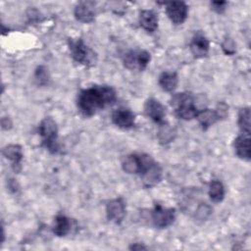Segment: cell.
<instances>
[{
    "mask_svg": "<svg viewBox=\"0 0 251 251\" xmlns=\"http://www.w3.org/2000/svg\"><path fill=\"white\" fill-rule=\"evenodd\" d=\"M128 248H129L130 250H137V251H139V250H147V249H148L147 246L143 245L142 243H138V242L132 243Z\"/></svg>",
    "mask_w": 251,
    "mask_h": 251,
    "instance_id": "4dcf8cb0",
    "label": "cell"
},
{
    "mask_svg": "<svg viewBox=\"0 0 251 251\" xmlns=\"http://www.w3.org/2000/svg\"><path fill=\"white\" fill-rule=\"evenodd\" d=\"M150 221L157 228H167L172 226L176 217V209L173 207H164L156 203L150 211Z\"/></svg>",
    "mask_w": 251,
    "mask_h": 251,
    "instance_id": "52a82bcc",
    "label": "cell"
},
{
    "mask_svg": "<svg viewBox=\"0 0 251 251\" xmlns=\"http://www.w3.org/2000/svg\"><path fill=\"white\" fill-rule=\"evenodd\" d=\"M166 15L172 24L176 25H182L188 17V6L183 1L164 2Z\"/></svg>",
    "mask_w": 251,
    "mask_h": 251,
    "instance_id": "ba28073f",
    "label": "cell"
},
{
    "mask_svg": "<svg viewBox=\"0 0 251 251\" xmlns=\"http://www.w3.org/2000/svg\"><path fill=\"white\" fill-rule=\"evenodd\" d=\"M235 42L233 41L232 38L230 37H225V39L223 40V42L221 43V48L223 50V52L226 54V55H228V56H231L235 53Z\"/></svg>",
    "mask_w": 251,
    "mask_h": 251,
    "instance_id": "484cf974",
    "label": "cell"
},
{
    "mask_svg": "<svg viewBox=\"0 0 251 251\" xmlns=\"http://www.w3.org/2000/svg\"><path fill=\"white\" fill-rule=\"evenodd\" d=\"M140 153H131L126 155L122 161V169L128 175L138 176L140 170Z\"/></svg>",
    "mask_w": 251,
    "mask_h": 251,
    "instance_id": "ffe728a7",
    "label": "cell"
},
{
    "mask_svg": "<svg viewBox=\"0 0 251 251\" xmlns=\"http://www.w3.org/2000/svg\"><path fill=\"white\" fill-rule=\"evenodd\" d=\"M237 126L241 133H249L251 130L250 126V108H241L237 115Z\"/></svg>",
    "mask_w": 251,
    "mask_h": 251,
    "instance_id": "603a6c76",
    "label": "cell"
},
{
    "mask_svg": "<svg viewBox=\"0 0 251 251\" xmlns=\"http://www.w3.org/2000/svg\"><path fill=\"white\" fill-rule=\"evenodd\" d=\"M107 220L115 225H120L124 221L126 213V206L124 198L117 197L109 200L106 203Z\"/></svg>",
    "mask_w": 251,
    "mask_h": 251,
    "instance_id": "9c48e42d",
    "label": "cell"
},
{
    "mask_svg": "<svg viewBox=\"0 0 251 251\" xmlns=\"http://www.w3.org/2000/svg\"><path fill=\"white\" fill-rule=\"evenodd\" d=\"M208 195L214 203H221L225 199L226 190L223 182L219 179H212L208 187Z\"/></svg>",
    "mask_w": 251,
    "mask_h": 251,
    "instance_id": "7402d4cb",
    "label": "cell"
},
{
    "mask_svg": "<svg viewBox=\"0 0 251 251\" xmlns=\"http://www.w3.org/2000/svg\"><path fill=\"white\" fill-rule=\"evenodd\" d=\"M13 126V123H12V120L10 119V117L6 116V117H3L1 119V127L2 129L4 130H9L11 129Z\"/></svg>",
    "mask_w": 251,
    "mask_h": 251,
    "instance_id": "f1b7e54d",
    "label": "cell"
},
{
    "mask_svg": "<svg viewBox=\"0 0 251 251\" xmlns=\"http://www.w3.org/2000/svg\"><path fill=\"white\" fill-rule=\"evenodd\" d=\"M143 111L145 115L157 125H161L166 122V108L158 99L154 97H149L145 100Z\"/></svg>",
    "mask_w": 251,
    "mask_h": 251,
    "instance_id": "30bf717a",
    "label": "cell"
},
{
    "mask_svg": "<svg viewBox=\"0 0 251 251\" xmlns=\"http://www.w3.org/2000/svg\"><path fill=\"white\" fill-rule=\"evenodd\" d=\"M2 155L5 159L11 162V167L14 173L19 174L22 171V161L24 158L23 147L19 144H8L2 149Z\"/></svg>",
    "mask_w": 251,
    "mask_h": 251,
    "instance_id": "5bb4252c",
    "label": "cell"
},
{
    "mask_svg": "<svg viewBox=\"0 0 251 251\" xmlns=\"http://www.w3.org/2000/svg\"><path fill=\"white\" fill-rule=\"evenodd\" d=\"M73 228L72 220L64 214H58L54 218V222L52 225V231L58 237L67 236Z\"/></svg>",
    "mask_w": 251,
    "mask_h": 251,
    "instance_id": "e0dca14e",
    "label": "cell"
},
{
    "mask_svg": "<svg viewBox=\"0 0 251 251\" xmlns=\"http://www.w3.org/2000/svg\"><path fill=\"white\" fill-rule=\"evenodd\" d=\"M158 84L163 91L174 92L178 84V75L174 71H165L160 74Z\"/></svg>",
    "mask_w": 251,
    "mask_h": 251,
    "instance_id": "d6986e66",
    "label": "cell"
},
{
    "mask_svg": "<svg viewBox=\"0 0 251 251\" xmlns=\"http://www.w3.org/2000/svg\"><path fill=\"white\" fill-rule=\"evenodd\" d=\"M176 136V131L175 127L171 126L167 122H164L161 125H158L157 138L162 145H166L175 140Z\"/></svg>",
    "mask_w": 251,
    "mask_h": 251,
    "instance_id": "44dd1931",
    "label": "cell"
},
{
    "mask_svg": "<svg viewBox=\"0 0 251 251\" xmlns=\"http://www.w3.org/2000/svg\"><path fill=\"white\" fill-rule=\"evenodd\" d=\"M74 16L77 22L90 24L96 17V3L93 1H80L74 9Z\"/></svg>",
    "mask_w": 251,
    "mask_h": 251,
    "instance_id": "7c38bea8",
    "label": "cell"
},
{
    "mask_svg": "<svg viewBox=\"0 0 251 251\" xmlns=\"http://www.w3.org/2000/svg\"><path fill=\"white\" fill-rule=\"evenodd\" d=\"M38 134L41 137V146L48 150L51 154L60 151L58 142V126L51 117H45L38 125Z\"/></svg>",
    "mask_w": 251,
    "mask_h": 251,
    "instance_id": "5b68a950",
    "label": "cell"
},
{
    "mask_svg": "<svg viewBox=\"0 0 251 251\" xmlns=\"http://www.w3.org/2000/svg\"><path fill=\"white\" fill-rule=\"evenodd\" d=\"M138 24L141 28H143L148 33H153L158 28L159 19L158 15L153 10L143 9L139 11L138 14Z\"/></svg>",
    "mask_w": 251,
    "mask_h": 251,
    "instance_id": "2e32d148",
    "label": "cell"
},
{
    "mask_svg": "<svg viewBox=\"0 0 251 251\" xmlns=\"http://www.w3.org/2000/svg\"><path fill=\"white\" fill-rule=\"evenodd\" d=\"M170 105L177 119L191 121L196 119L199 108L196 104V97L191 92L174 93L170 100Z\"/></svg>",
    "mask_w": 251,
    "mask_h": 251,
    "instance_id": "7a4b0ae2",
    "label": "cell"
},
{
    "mask_svg": "<svg viewBox=\"0 0 251 251\" xmlns=\"http://www.w3.org/2000/svg\"><path fill=\"white\" fill-rule=\"evenodd\" d=\"M151 61V54L143 49L129 50L123 56V64L129 71H144Z\"/></svg>",
    "mask_w": 251,
    "mask_h": 251,
    "instance_id": "8992f818",
    "label": "cell"
},
{
    "mask_svg": "<svg viewBox=\"0 0 251 251\" xmlns=\"http://www.w3.org/2000/svg\"><path fill=\"white\" fill-rule=\"evenodd\" d=\"M233 149L235 155L246 162L251 160V143H250V134L241 133L238 134L233 140Z\"/></svg>",
    "mask_w": 251,
    "mask_h": 251,
    "instance_id": "9a60e30c",
    "label": "cell"
},
{
    "mask_svg": "<svg viewBox=\"0 0 251 251\" xmlns=\"http://www.w3.org/2000/svg\"><path fill=\"white\" fill-rule=\"evenodd\" d=\"M33 79L38 86H47L50 83V73L46 66L39 65L35 68L33 73Z\"/></svg>",
    "mask_w": 251,
    "mask_h": 251,
    "instance_id": "cb8c5ba5",
    "label": "cell"
},
{
    "mask_svg": "<svg viewBox=\"0 0 251 251\" xmlns=\"http://www.w3.org/2000/svg\"><path fill=\"white\" fill-rule=\"evenodd\" d=\"M189 49L195 59H202L209 53L210 41L201 30H198L193 34L190 40Z\"/></svg>",
    "mask_w": 251,
    "mask_h": 251,
    "instance_id": "4fadbf2b",
    "label": "cell"
},
{
    "mask_svg": "<svg viewBox=\"0 0 251 251\" xmlns=\"http://www.w3.org/2000/svg\"><path fill=\"white\" fill-rule=\"evenodd\" d=\"M228 3L226 1H211L210 6L211 9L217 14H223L227 7Z\"/></svg>",
    "mask_w": 251,
    "mask_h": 251,
    "instance_id": "83f0119b",
    "label": "cell"
},
{
    "mask_svg": "<svg viewBox=\"0 0 251 251\" xmlns=\"http://www.w3.org/2000/svg\"><path fill=\"white\" fill-rule=\"evenodd\" d=\"M112 123L122 129H130L135 126V114L128 108L121 107L113 111Z\"/></svg>",
    "mask_w": 251,
    "mask_h": 251,
    "instance_id": "8fae6325",
    "label": "cell"
},
{
    "mask_svg": "<svg viewBox=\"0 0 251 251\" xmlns=\"http://www.w3.org/2000/svg\"><path fill=\"white\" fill-rule=\"evenodd\" d=\"M7 186L11 192H17L19 190V184L14 178H10L7 181Z\"/></svg>",
    "mask_w": 251,
    "mask_h": 251,
    "instance_id": "f546056e",
    "label": "cell"
},
{
    "mask_svg": "<svg viewBox=\"0 0 251 251\" xmlns=\"http://www.w3.org/2000/svg\"><path fill=\"white\" fill-rule=\"evenodd\" d=\"M212 214V209L206 203H201L198 205L195 211V219L197 221H205Z\"/></svg>",
    "mask_w": 251,
    "mask_h": 251,
    "instance_id": "d4e9b609",
    "label": "cell"
},
{
    "mask_svg": "<svg viewBox=\"0 0 251 251\" xmlns=\"http://www.w3.org/2000/svg\"><path fill=\"white\" fill-rule=\"evenodd\" d=\"M68 48L73 60L86 68L94 67L98 61L97 53L82 38H69Z\"/></svg>",
    "mask_w": 251,
    "mask_h": 251,
    "instance_id": "277c9868",
    "label": "cell"
},
{
    "mask_svg": "<svg viewBox=\"0 0 251 251\" xmlns=\"http://www.w3.org/2000/svg\"><path fill=\"white\" fill-rule=\"evenodd\" d=\"M215 111L220 121H223L228 117V105L225 102H219L215 108Z\"/></svg>",
    "mask_w": 251,
    "mask_h": 251,
    "instance_id": "4316f807",
    "label": "cell"
},
{
    "mask_svg": "<svg viewBox=\"0 0 251 251\" xmlns=\"http://www.w3.org/2000/svg\"><path fill=\"white\" fill-rule=\"evenodd\" d=\"M117 101V91L106 84H94L82 88L76 95V108L83 117H92Z\"/></svg>",
    "mask_w": 251,
    "mask_h": 251,
    "instance_id": "6da1fadb",
    "label": "cell"
},
{
    "mask_svg": "<svg viewBox=\"0 0 251 251\" xmlns=\"http://www.w3.org/2000/svg\"><path fill=\"white\" fill-rule=\"evenodd\" d=\"M141 166L138 176L144 187L151 188L159 184L163 178L162 167L157 163L152 156L146 153H140Z\"/></svg>",
    "mask_w": 251,
    "mask_h": 251,
    "instance_id": "3957f363",
    "label": "cell"
},
{
    "mask_svg": "<svg viewBox=\"0 0 251 251\" xmlns=\"http://www.w3.org/2000/svg\"><path fill=\"white\" fill-rule=\"evenodd\" d=\"M196 120L203 130H207L209 127L213 126L216 123L220 121L215 109H210L204 107L199 110Z\"/></svg>",
    "mask_w": 251,
    "mask_h": 251,
    "instance_id": "ac0fdd59",
    "label": "cell"
}]
</instances>
